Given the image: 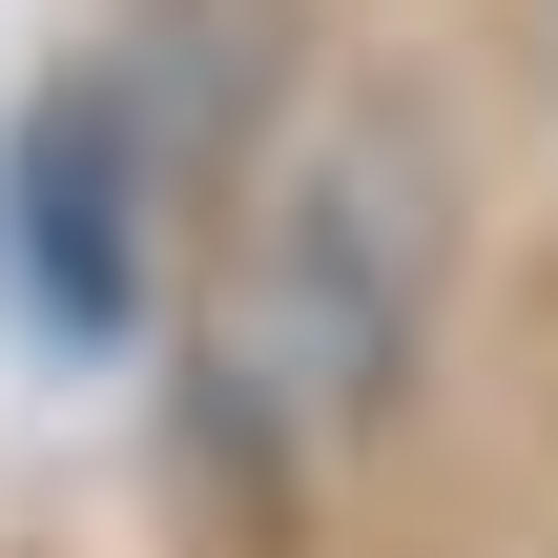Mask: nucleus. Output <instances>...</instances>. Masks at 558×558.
<instances>
[{
  "label": "nucleus",
  "mask_w": 558,
  "mask_h": 558,
  "mask_svg": "<svg viewBox=\"0 0 558 558\" xmlns=\"http://www.w3.org/2000/svg\"><path fill=\"white\" fill-rule=\"evenodd\" d=\"M435 269H456L435 124H414V104H311V124L248 166V228H228V290H207V435L269 456V476L352 456V435L414 393Z\"/></svg>",
  "instance_id": "nucleus-1"
},
{
  "label": "nucleus",
  "mask_w": 558,
  "mask_h": 558,
  "mask_svg": "<svg viewBox=\"0 0 558 558\" xmlns=\"http://www.w3.org/2000/svg\"><path fill=\"white\" fill-rule=\"evenodd\" d=\"M166 186H186V124H166V83H145L124 41L21 104V145H0V290H21L41 352H124V331H145Z\"/></svg>",
  "instance_id": "nucleus-2"
}]
</instances>
